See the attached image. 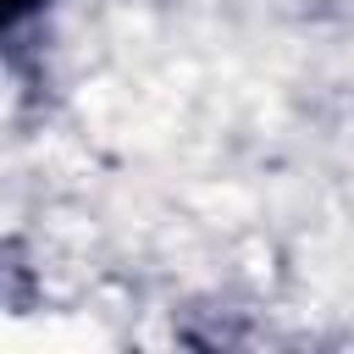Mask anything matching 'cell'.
<instances>
[{
	"label": "cell",
	"instance_id": "obj_1",
	"mask_svg": "<svg viewBox=\"0 0 354 354\" xmlns=\"http://www.w3.org/2000/svg\"><path fill=\"white\" fill-rule=\"evenodd\" d=\"M50 0H0V33H17L22 22H33Z\"/></svg>",
	"mask_w": 354,
	"mask_h": 354
}]
</instances>
